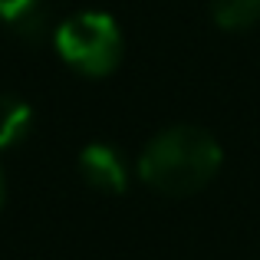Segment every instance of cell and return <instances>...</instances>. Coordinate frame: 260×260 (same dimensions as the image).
<instances>
[{"label":"cell","mask_w":260,"mask_h":260,"mask_svg":"<svg viewBox=\"0 0 260 260\" xmlns=\"http://www.w3.org/2000/svg\"><path fill=\"white\" fill-rule=\"evenodd\" d=\"M211 17L221 30H250L260 20V0H211Z\"/></svg>","instance_id":"5"},{"label":"cell","mask_w":260,"mask_h":260,"mask_svg":"<svg viewBox=\"0 0 260 260\" xmlns=\"http://www.w3.org/2000/svg\"><path fill=\"white\" fill-rule=\"evenodd\" d=\"M4 194H7V181H4V168H0V208H4Z\"/></svg>","instance_id":"7"},{"label":"cell","mask_w":260,"mask_h":260,"mask_svg":"<svg viewBox=\"0 0 260 260\" xmlns=\"http://www.w3.org/2000/svg\"><path fill=\"white\" fill-rule=\"evenodd\" d=\"M40 17H43V4L40 0H0V23H7V26L23 30V26L40 23Z\"/></svg>","instance_id":"6"},{"label":"cell","mask_w":260,"mask_h":260,"mask_svg":"<svg viewBox=\"0 0 260 260\" xmlns=\"http://www.w3.org/2000/svg\"><path fill=\"white\" fill-rule=\"evenodd\" d=\"M79 175L89 188L102 191V194H122L128 188L125 161H122L119 148L106 145V142H92L79 152Z\"/></svg>","instance_id":"3"},{"label":"cell","mask_w":260,"mask_h":260,"mask_svg":"<svg viewBox=\"0 0 260 260\" xmlns=\"http://www.w3.org/2000/svg\"><path fill=\"white\" fill-rule=\"evenodd\" d=\"M33 125V109L20 95L0 92V152L13 148Z\"/></svg>","instance_id":"4"},{"label":"cell","mask_w":260,"mask_h":260,"mask_svg":"<svg viewBox=\"0 0 260 260\" xmlns=\"http://www.w3.org/2000/svg\"><path fill=\"white\" fill-rule=\"evenodd\" d=\"M53 43L59 59L89 79L109 76L122 59V30L102 10H79L66 17L53 33Z\"/></svg>","instance_id":"2"},{"label":"cell","mask_w":260,"mask_h":260,"mask_svg":"<svg viewBox=\"0 0 260 260\" xmlns=\"http://www.w3.org/2000/svg\"><path fill=\"white\" fill-rule=\"evenodd\" d=\"M221 145L194 125H172L158 132L139 155V178L161 194H194L221 172Z\"/></svg>","instance_id":"1"}]
</instances>
